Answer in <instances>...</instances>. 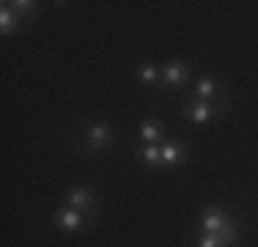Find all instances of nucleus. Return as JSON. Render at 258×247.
I'll return each mask as SVG.
<instances>
[{"label": "nucleus", "mask_w": 258, "mask_h": 247, "mask_svg": "<svg viewBox=\"0 0 258 247\" xmlns=\"http://www.w3.org/2000/svg\"><path fill=\"white\" fill-rule=\"evenodd\" d=\"M22 28H25V20H20V17L11 11V6L3 0V3H0V33L14 36V33H20Z\"/></svg>", "instance_id": "obj_12"}, {"label": "nucleus", "mask_w": 258, "mask_h": 247, "mask_svg": "<svg viewBox=\"0 0 258 247\" xmlns=\"http://www.w3.org/2000/svg\"><path fill=\"white\" fill-rule=\"evenodd\" d=\"M231 102H201V99H187L181 104V118L192 127H209L212 121H217L220 115L228 110Z\"/></svg>", "instance_id": "obj_3"}, {"label": "nucleus", "mask_w": 258, "mask_h": 247, "mask_svg": "<svg viewBox=\"0 0 258 247\" xmlns=\"http://www.w3.org/2000/svg\"><path fill=\"white\" fill-rule=\"evenodd\" d=\"M96 220H99V217H94V214H85V212H77V209L63 206V203H60V206L52 212V225H55V231L66 233V236H75V233L91 231V228L96 225Z\"/></svg>", "instance_id": "obj_2"}, {"label": "nucleus", "mask_w": 258, "mask_h": 247, "mask_svg": "<svg viewBox=\"0 0 258 247\" xmlns=\"http://www.w3.org/2000/svg\"><path fill=\"white\" fill-rule=\"evenodd\" d=\"M217 236H220V242H223L225 247H231L233 242H239V236H242V225H239V220L231 217L228 222H225L223 231H217Z\"/></svg>", "instance_id": "obj_14"}, {"label": "nucleus", "mask_w": 258, "mask_h": 247, "mask_svg": "<svg viewBox=\"0 0 258 247\" xmlns=\"http://www.w3.org/2000/svg\"><path fill=\"white\" fill-rule=\"evenodd\" d=\"M192 247H225V244L220 242L217 233H204V231H201L198 236L192 239Z\"/></svg>", "instance_id": "obj_15"}, {"label": "nucleus", "mask_w": 258, "mask_h": 247, "mask_svg": "<svg viewBox=\"0 0 258 247\" xmlns=\"http://www.w3.org/2000/svg\"><path fill=\"white\" fill-rule=\"evenodd\" d=\"M189 99H201V102H231V94H228V85L220 77L204 74V77H198L192 83Z\"/></svg>", "instance_id": "obj_6"}, {"label": "nucleus", "mask_w": 258, "mask_h": 247, "mask_svg": "<svg viewBox=\"0 0 258 247\" xmlns=\"http://www.w3.org/2000/svg\"><path fill=\"white\" fill-rule=\"evenodd\" d=\"M168 140V127H165L162 118L157 115H146L143 121L138 124V143H151V146H159Z\"/></svg>", "instance_id": "obj_8"}, {"label": "nucleus", "mask_w": 258, "mask_h": 247, "mask_svg": "<svg viewBox=\"0 0 258 247\" xmlns=\"http://www.w3.org/2000/svg\"><path fill=\"white\" fill-rule=\"evenodd\" d=\"M231 220V214L225 212L223 206H217V203H212V206H206L204 212H201V217H198V228L204 233H217V231H223L225 228V222Z\"/></svg>", "instance_id": "obj_9"}, {"label": "nucleus", "mask_w": 258, "mask_h": 247, "mask_svg": "<svg viewBox=\"0 0 258 247\" xmlns=\"http://www.w3.org/2000/svg\"><path fill=\"white\" fill-rule=\"evenodd\" d=\"M60 203L77 209V212L94 214V217H99V212H102L99 195H96V190L91 187V184H75V187H69L63 193V198H60Z\"/></svg>", "instance_id": "obj_5"}, {"label": "nucleus", "mask_w": 258, "mask_h": 247, "mask_svg": "<svg viewBox=\"0 0 258 247\" xmlns=\"http://www.w3.org/2000/svg\"><path fill=\"white\" fill-rule=\"evenodd\" d=\"M159 151H162V170L184 168L187 159H189V148L179 138H168L165 143H159Z\"/></svg>", "instance_id": "obj_7"}, {"label": "nucleus", "mask_w": 258, "mask_h": 247, "mask_svg": "<svg viewBox=\"0 0 258 247\" xmlns=\"http://www.w3.org/2000/svg\"><path fill=\"white\" fill-rule=\"evenodd\" d=\"M192 64H187V60L181 58H170L162 64V83H159V94H165V91H181L187 88L189 83H192Z\"/></svg>", "instance_id": "obj_4"}, {"label": "nucleus", "mask_w": 258, "mask_h": 247, "mask_svg": "<svg viewBox=\"0 0 258 247\" xmlns=\"http://www.w3.org/2000/svg\"><path fill=\"white\" fill-rule=\"evenodd\" d=\"M135 159H138V165H143V168L162 170V151H159V146L138 143V148H135Z\"/></svg>", "instance_id": "obj_11"}, {"label": "nucleus", "mask_w": 258, "mask_h": 247, "mask_svg": "<svg viewBox=\"0 0 258 247\" xmlns=\"http://www.w3.org/2000/svg\"><path fill=\"white\" fill-rule=\"evenodd\" d=\"M6 3H9L11 11L25 22H30L33 17H39V11H41V6L36 3V0H6Z\"/></svg>", "instance_id": "obj_13"}, {"label": "nucleus", "mask_w": 258, "mask_h": 247, "mask_svg": "<svg viewBox=\"0 0 258 247\" xmlns=\"http://www.w3.org/2000/svg\"><path fill=\"white\" fill-rule=\"evenodd\" d=\"M132 74H135V80H138L140 85L159 91V83H162V66H157L154 60H143V64H138Z\"/></svg>", "instance_id": "obj_10"}, {"label": "nucleus", "mask_w": 258, "mask_h": 247, "mask_svg": "<svg viewBox=\"0 0 258 247\" xmlns=\"http://www.w3.org/2000/svg\"><path fill=\"white\" fill-rule=\"evenodd\" d=\"M115 143V129L110 121L96 118V121H77V132H75V148L85 154H102L107 148H113Z\"/></svg>", "instance_id": "obj_1"}]
</instances>
